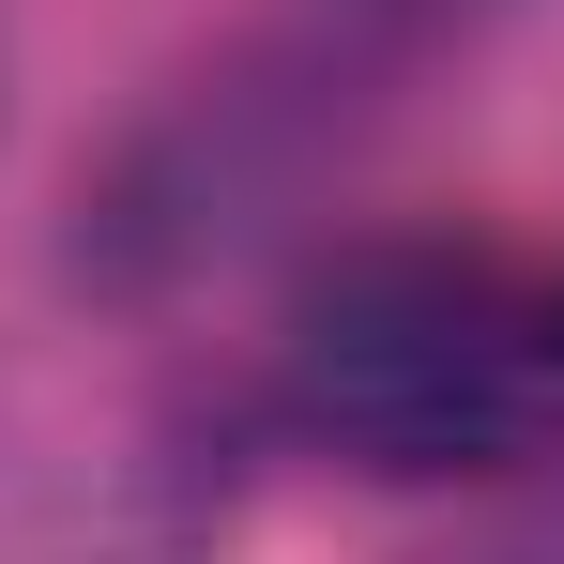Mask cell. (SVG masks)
Masks as SVG:
<instances>
[{
  "label": "cell",
  "instance_id": "6da1fadb",
  "mask_svg": "<svg viewBox=\"0 0 564 564\" xmlns=\"http://www.w3.org/2000/svg\"><path fill=\"white\" fill-rule=\"evenodd\" d=\"M290 412L351 473H519L564 443V290L503 245H351L290 321Z\"/></svg>",
  "mask_w": 564,
  "mask_h": 564
}]
</instances>
